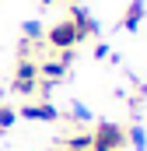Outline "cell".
<instances>
[{"label": "cell", "mask_w": 147, "mask_h": 151, "mask_svg": "<svg viewBox=\"0 0 147 151\" xmlns=\"http://www.w3.org/2000/svg\"><path fill=\"white\" fill-rule=\"evenodd\" d=\"M95 60H112V49H109V42H98V46H95Z\"/></svg>", "instance_id": "13"}, {"label": "cell", "mask_w": 147, "mask_h": 151, "mask_svg": "<svg viewBox=\"0 0 147 151\" xmlns=\"http://www.w3.org/2000/svg\"><path fill=\"white\" fill-rule=\"evenodd\" d=\"M42 42H46V49H53V53H63V49H77L84 39H81V32L70 25V18H63V21H56L46 35H42Z\"/></svg>", "instance_id": "1"}, {"label": "cell", "mask_w": 147, "mask_h": 151, "mask_svg": "<svg viewBox=\"0 0 147 151\" xmlns=\"http://www.w3.org/2000/svg\"><path fill=\"white\" fill-rule=\"evenodd\" d=\"M67 70H70V67H67L60 56H46V60H39V81H42V84H53V88H56V84L67 77Z\"/></svg>", "instance_id": "5"}, {"label": "cell", "mask_w": 147, "mask_h": 151, "mask_svg": "<svg viewBox=\"0 0 147 151\" xmlns=\"http://www.w3.org/2000/svg\"><path fill=\"white\" fill-rule=\"evenodd\" d=\"M126 127L123 123H98L91 130V151H123Z\"/></svg>", "instance_id": "2"}, {"label": "cell", "mask_w": 147, "mask_h": 151, "mask_svg": "<svg viewBox=\"0 0 147 151\" xmlns=\"http://www.w3.org/2000/svg\"><path fill=\"white\" fill-rule=\"evenodd\" d=\"M74 119V123H91V109H88V106H84V102H74L70 106V113H67Z\"/></svg>", "instance_id": "12"}, {"label": "cell", "mask_w": 147, "mask_h": 151, "mask_svg": "<svg viewBox=\"0 0 147 151\" xmlns=\"http://www.w3.org/2000/svg\"><path fill=\"white\" fill-rule=\"evenodd\" d=\"M67 18H70L74 28L81 32V39H95V35H98V21H95V18H91L81 4H77V7H70V14H67Z\"/></svg>", "instance_id": "6"}, {"label": "cell", "mask_w": 147, "mask_h": 151, "mask_svg": "<svg viewBox=\"0 0 147 151\" xmlns=\"http://www.w3.org/2000/svg\"><path fill=\"white\" fill-rule=\"evenodd\" d=\"M126 141H133V148H137V151H147V134H144V127H126Z\"/></svg>", "instance_id": "11"}, {"label": "cell", "mask_w": 147, "mask_h": 151, "mask_svg": "<svg viewBox=\"0 0 147 151\" xmlns=\"http://www.w3.org/2000/svg\"><path fill=\"white\" fill-rule=\"evenodd\" d=\"M14 123H18V106H11V102H0V134H7Z\"/></svg>", "instance_id": "9"}, {"label": "cell", "mask_w": 147, "mask_h": 151, "mask_svg": "<svg viewBox=\"0 0 147 151\" xmlns=\"http://www.w3.org/2000/svg\"><path fill=\"white\" fill-rule=\"evenodd\" d=\"M67 4H70V7H77V4H81V0H67Z\"/></svg>", "instance_id": "15"}, {"label": "cell", "mask_w": 147, "mask_h": 151, "mask_svg": "<svg viewBox=\"0 0 147 151\" xmlns=\"http://www.w3.org/2000/svg\"><path fill=\"white\" fill-rule=\"evenodd\" d=\"M42 35H46L42 21H25V25H21V39H28V42H42Z\"/></svg>", "instance_id": "10"}, {"label": "cell", "mask_w": 147, "mask_h": 151, "mask_svg": "<svg viewBox=\"0 0 147 151\" xmlns=\"http://www.w3.org/2000/svg\"><path fill=\"white\" fill-rule=\"evenodd\" d=\"M18 119H28V123H56V119H60V109H56L49 99H42V102H25V106L18 109Z\"/></svg>", "instance_id": "4"}, {"label": "cell", "mask_w": 147, "mask_h": 151, "mask_svg": "<svg viewBox=\"0 0 147 151\" xmlns=\"http://www.w3.org/2000/svg\"><path fill=\"white\" fill-rule=\"evenodd\" d=\"M144 14H147V0H130V7H126L123 18H119V28H123V32H137V28L144 25Z\"/></svg>", "instance_id": "7"}, {"label": "cell", "mask_w": 147, "mask_h": 151, "mask_svg": "<svg viewBox=\"0 0 147 151\" xmlns=\"http://www.w3.org/2000/svg\"><path fill=\"white\" fill-rule=\"evenodd\" d=\"M39 4H42V7H49V4H56V0H39Z\"/></svg>", "instance_id": "14"}, {"label": "cell", "mask_w": 147, "mask_h": 151, "mask_svg": "<svg viewBox=\"0 0 147 151\" xmlns=\"http://www.w3.org/2000/svg\"><path fill=\"white\" fill-rule=\"evenodd\" d=\"M11 88L25 99L39 95V60H18L14 63V77H11Z\"/></svg>", "instance_id": "3"}, {"label": "cell", "mask_w": 147, "mask_h": 151, "mask_svg": "<svg viewBox=\"0 0 147 151\" xmlns=\"http://www.w3.org/2000/svg\"><path fill=\"white\" fill-rule=\"evenodd\" d=\"M60 151H91V130H77V134H70V137L63 141Z\"/></svg>", "instance_id": "8"}]
</instances>
